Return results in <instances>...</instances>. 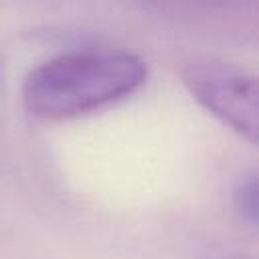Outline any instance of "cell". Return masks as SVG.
Wrapping results in <instances>:
<instances>
[{
    "label": "cell",
    "instance_id": "1",
    "mask_svg": "<svg viewBox=\"0 0 259 259\" xmlns=\"http://www.w3.org/2000/svg\"><path fill=\"white\" fill-rule=\"evenodd\" d=\"M146 63L127 51H75L34 67L24 79V109L42 121L71 119L146 83Z\"/></svg>",
    "mask_w": 259,
    "mask_h": 259
},
{
    "label": "cell",
    "instance_id": "2",
    "mask_svg": "<svg viewBox=\"0 0 259 259\" xmlns=\"http://www.w3.org/2000/svg\"><path fill=\"white\" fill-rule=\"evenodd\" d=\"M180 77L190 95L233 132L257 142V79L249 71L214 59L182 63Z\"/></svg>",
    "mask_w": 259,
    "mask_h": 259
},
{
    "label": "cell",
    "instance_id": "3",
    "mask_svg": "<svg viewBox=\"0 0 259 259\" xmlns=\"http://www.w3.org/2000/svg\"><path fill=\"white\" fill-rule=\"evenodd\" d=\"M233 202L243 221H247L249 225H257V178L255 176H247L237 184L233 192Z\"/></svg>",
    "mask_w": 259,
    "mask_h": 259
},
{
    "label": "cell",
    "instance_id": "4",
    "mask_svg": "<svg viewBox=\"0 0 259 259\" xmlns=\"http://www.w3.org/2000/svg\"><path fill=\"white\" fill-rule=\"evenodd\" d=\"M202 259H251V257L245 253H239V251H212V253L204 255Z\"/></svg>",
    "mask_w": 259,
    "mask_h": 259
}]
</instances>
